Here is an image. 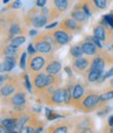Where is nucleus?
I'll return each mask as SVG.
<instances>
[{
    "mask_svg": "<svg viewBox=\"0 0 113 133\" xmlns=\"http://www.w3.org/2000/svg\"><path fill=\"white\" fill-rule=\"evenodd\" d=\"M31 81H32V87L34 92L37 94H44L46 89L52 85V84H59L61 85V78L58 75H49L46 71L45 72H37L31 75Z\"/></svg>",
    "mask_w": 113,
    "mask_h": 133,
    "instance_id": "f257e3e1",
    "label": "nucleus"
},
{
    "mask_svg": "<svg viewBox=\"0 0 113 133\" xmlns=\"http://www.w3.org/2000/svg\"><path fill=\"white\" fill-rule=\"evenodd\" d=\"M101 99H99V94L90 91L88 93H85L84 97L81 99V102L77 105V108L83 112H90L101 106Z\"/></svg>",
    "mask_w": 113,
    "mask_h": 133,
    "instance_id": "f03ea898",
    "label": "nucleus"
},
{
    "mask_svg": "<svg viewBox=\"0 0 113 133\" xmlns=\"http://www.w3.org/2000/svg\"><path fill=\"white\" fill-rule=\"evenodd\" d=\"M48 22V17L42 13V8L32 9L28 12L25 17V23L28 26H34L35 28L43 27Z\"/></svg>",
    "mask_w": 113,
    "mask_h": 133,
    "instance_id": "7ed1b4c3",
    "label": "nucleus"
},
{
    "mask_svg": "<svg viewBox=\"0 0 113 133\" xmlns=\"http://www.w3.org/2000/svg\"><path fill=\"white\" fill-rule=\"evenodd\" d=\"M42 55H39V54L29 55V58L27 60L26 68H27V70L30 75L40 72L44 68V66L46 65V63H47L46 58L43 57Z\"/></svg>",
    "mask_w": 113,
    "mask_h": 133,
    "instance_id": "20e7f679",
    "label": "nucleus"
},
{
    "mask_svg": "<svg viewBox=\"0 0 113 133\" xmlns=\"http://www.w3.org/2000/svg\"><path fill=\"white\" fill-rule=\"evenodd\" d=\"M93 35L99 39L102 42H106L108 43L111 40V37L113 36V32H112V27L109 25H106L104 23L97 24L94 26L93 28Z\"/></svg>",
    "mask_w": 113,
    "mask_h": 133,
    "instance_id": "39448f33",
    "label": "nucleus"
},
{
    "mask_svg": "<svg viewBox=\"0 0 113 133\" xmlns=\"http://www.w3.org/2000/svg\"><path fill=\"white\" fill-rule=\"evenodd\" d=\"M45 102H46L47 105H51V106H63V105H65L64 88L59 87L54 92L45 95Z\"/></svg>",
    "mask_w": 113,
    "mask_h": 133,
    "instance_id": "423d86ee",
    "label": "nucleus"
},
{
    "mask_svg": "<svg viewBox=\"0 0 113 133\" xmlns=\"http://www.w3.org/2000/svg\"><path fill=\"white\" fill-rule=\"evenodd\" d=\"M51 35L54 36L55 40L57 41V43L60 45V46H63V45H66L72 38L71 36V32H69L68 30L62 28V27H58L57 29L52 30L51 31Z\"/></svg>",
    "mask_w": 113,
    "mask_h": 133,
    "instance_id": "0eeeda50",
    "label": "nucleus"
},
{
    "mask_svg": "<svg viewBox=\"0 0 113 133\" xmlns=\"http://www.w3.org/2000/svg\"><path fill=\"white\" fill-rule=\"evenodd\" d=\"M94 124L90 117H79L75 124V131L77 132H91L93 131Z\"/></svg>",
    "mask_w": 113,
    "mask_h": 133,
    "instance_id": "6e6552de",
    "label": "nucleus"
},
{
    "mask_svg": "<svg viewBox=\"0 0 113 133\" xmlns=\"http://www.w3.org/2000/svg\"><path fill=\"white\" fill-rule=\"evenodd\" d=\"M60 27L68 30L69 32L73 34V32H79L82 30V23L78 22L73 18H66L60 23Z\"/></svg>",
    "mask_w": 113,
    "mask_h": 133,
    "instance_id": "1a4fd4ad",
    "label": "nucleus"
},
{
    "mask_svg": "<svg viewBox=\"0 0 113 133\" xmlns=\"http://www.w3.org/2000/svg\"><path fill=\"white\" fill-rule=\"evenodd\" d=\"M90 64H91V60L89 58L80 57V58H77L75 60H73L71 67L77 72H82V71H85L88 67H90Z\"/></svg>",
    "mask_w": 113,
    "mask_h": 133,
    "instance_id": "9d476101",
    "label": "nucleus"
},
{
    "mask_svg": "<svg viewBox=\"0 0 113 133\" xmlns=\"http://www.w3.org/2000/svg\"><path fill=\"white\" fill-rule=\"evenodd\" d=\"M85 95V88L84 85L81 83H75L73 84V88H72V104L77 107V105L81 102V99L84 97Z\"/></svg>",
    "mask_w": 113,
    "mask_h": 133,
    "instance_id": "9b49d317",
    "label": "nucleus"
},
{
    "mask_svg": "<svg viewBox=\"0 0 113 133\" xmlns=\"http://www.w3.org/2000/svg\"><path fill=\"white\" fill-rule=\"evenodd\" d=\"M10 103L15 108H21L26 104V94L24 91H17L13 96L10 97Z\"/></svg>",
    "mask_w": 113,
    "mask_h": 133,
    "instance_id": "f8f14e48",
    "label": "nucleus"
},
{
    "mask_svg": "<svg viewBox=\"0 0 113 133\" xmlns=\"http://www.w3.org/2000/svg\"><path fill=\"white\" fill-rule=\"evenodd\" d=\"M62 69V64L57 59H49L47 60V64L45 65V71L49 75H59V72Z\"/></svg>",
    "mask_w": 113,
    "mask_h": 133,
    "instance_id": "ddd939ff",
    "label": "nucleus"
},
{
    "mask_svg": "<svg viewBox=\"0 0 113 133\" xmlns=\"http://www.w3.org/2000/svg\"><path fill=\"white\" fill-rule=\"evenodd\" d=\"M70 17L73 18L74 20H77L78 22L82 23V24L86 23L87 22V18H88V16L86 15V13L84 12V10L82 9V6L79 3L75 5L73 8V10L70 12Z\"/></svg>",
    "mask_w": 113,
    "mask_h": 133,
    "instance_id": "4468645a",
    "label": "nucleus"
},
{
    "mask_svg": "<svg viewBox=\"0 0 113 133\" xmlns=\"http://www.w3.org/2000/svg\"><path fill=\"white\" fill-rule=\"evenodd\" d=\"M17 63V56H4L3 61L1 62V71L9 72L12 71Z\"/></svg>",
    "mask_w": 113,
    "mask_h": 133,
    "instance_id": "2eb2a0df",
    "label": "nucleus"
},
{
    "mask_svg": "<svg viewBox=\"0 0 113 133\" xmlns=\"http://www.w3.org/2000/svg\"><path fill=\"white\" fill-rule=\"evenodd\" d=\"M17 117H5L1 119V130L5 129V132H15L17 130Z\"/></svg>",
    "mask_w": 113,
    "mask_h": 133,
    "instance_id": "dca6fc26",
    "label": "nucleus"
},
{
    "mask_svg": "<svg viewBox=\"0 0 113 133\" xmlns=\"http://www.w3.org/2000/svg\"><path fill=\"white\" fill-rule=\"evenodd\" d=\"M17 87H16V84L14 83L13 80H10L8 81L5 84H2L1 85V97L2 98H9L13 95V93L16 91Z\"/></svg>",
    "mask_w": 113,
    "mask_h": 133,
    "instance_id": "f3484780",
    "label": "nucleus"
},
{
    "mask_svg": "<svg viewBox=\"0 0 113 133\" xmlns=\"http://www.w3.org/2000/svg\"><path fill=\"white\" fill-rule=\"evenodd\" d=\"M82 48H83V51H84V55L88 56V57H91V56H95L97 54V48H96V45L90 41V40H86L84 42H82Z\"/></svg>",
    "mask_w": 113,
    "mask_h": 133,
    "instance_id": "a211bd4d",
    "label": "nucleus"
},
{
    "mask_svg": "<svg viewBox=\"0 0 113 133\" xmlns=\"http://www.w3.org/2000/svg\"><path fill=\"white\" fill-rule=\"evenodd\" d=\"M105 61L102 57H95L92 61H91V64H90V67L89 69L90 70H95V71H98L101 74L104 72V69H105Z\"/></svg>",
    "mask_w": 113,
    "mask_h": 133,
    "instance_id": "6ab92c4d",
    "label": "nucleus"
},
{
    "mask_svg": "<svg viewBox=\"0 0 113 133\" xmlns=\"http://www.w3.org/2000/svg\"><path fill=\"white\" fill-rule=\"evenodd\" d=\"M72 83H67L64 86V98H65V105L70 106L72 103Z\"/></svg>",
    "mask_w": 113,
    "mask_h": 133,
    "instance_id": "aec40b11",
    "label": "nucleus"
},
{
    "mask_svg": "<svg viewBox=\"0 0 113 133\" xmlns=\"http://www.w3.org/2000/svg\"><path fill=\"white\" fill-rule=\"evenodd\" d=\"M8 32H9V39H12V38H14V36L20 35L21 32H22V29H21V25H20L18 22H15V21H13V22L10 24V26H9Z\"/></svg>",
    "mask_w": 113,
    "mask_h": 133,
    "instance_id": "412c9836",
    "label": "nucleus"
},
{
    "mask_svg": "<svg viewBox=\"0 0 113 133\" xmlns=\"http://www.w3.org/2000/svg\"><path fill=\"white\" fill-rule=\"evenodd\" d=\"M20 51V47L19 46H15L13 44H8L5 45V47L2 48V54L4 56H17Z\"/></svg>",
    "mask_w": 113,
    "mask_h": 133,
    "instance_id": "4be33fe9",
    "label": "nucleus"
},
{
    "mask_svg": "<svg viewBox=\"0 0 113 133\" xmlns=\"http://www.w3.org/2000/svg\"><path fill=\"white\" fill-rule=\"evenodd\" d=\"M52 5L60 13H63V12H65L68 9L69 2H68V0H54V1H52Z\"/></svg>",
    "mask_w": 113,
    "mask_h": 133,
    "instance_id": "5701e85b",
    "label": "nucleus"
},
{
    "mask_svg": "<svg viewBox=\"0 0 113 133\" xmlns=\"http://www.w3.org/2000/svg\"><path fill=\"white\" fill-rule=\"evenodd\" d=\"M102 76H103V74H101V72H98V71H95V70H88V72H87V81L89 82V83H95V82H97L101 78H102Z\"/></svg>",
    "mask_w": 113,
    "mask_h": 133,
    "instance_id": "b1692460",
    "label": "nucleus"
},
{
    "mask_svg": "<svg viewBox=\"0 0 113 133\" xmlns=\"http://www.w3.org/2000/svg\"><path fill=\"white\" fill-rule=\"evenodd\" d=\"M70 56L74 59H77V58H80L83 56L84 51H83V48H82V45H73L70 47Z\"/></svg>",
    "mask_w": 113,
    "mask_h": 133,
    "instance_id": "393cba45",
    "label": "nucleus"
},
{
    "mask_svg": "<svg viewBox=\"0 0 113 133\" xmlns=\"http://www.w3.org/2000/svg\"><path fill=\"white\" fill-rule=\"evenodd\" d=\"M68 126L65 124H57L50 127V129L48 130V132H57V133H64V132H68Z\"/></svg>",
    "mask_w": 113,
    "mask_h": 133,
    "instance_id": "a878e982",
    "label": "nucleus"
},
{
    "mask_svg": "<svg viewBox=\"0 0 113 133\" xmlns=\"http://www.w3.org/2000/svg\"><path fill=\"white\" fill-rule=\"evenodd\" d=\"M113 98V89H110L102 94H99V99H101V103H106L109 99H112Z\"/></svg>",
    "mask_w": 113,
    "mask_h": 133,
    "instance_id": "bb28decb",
    "label": "nucleus"
},
{
    "mask_svg": "<svg viewBox=\"0 0 113 133\" xmlns=\"http://www.w3.org/2000/svg\"><path fill=\"white\" fill-rule=\"evenodd\" d=\"M25 40H26L25 36H22V35H21V36H17V37H14V38L11 39V44L20 47V46L25 42Z\"/></svg>",
    "mask_w": 113,
    "mask_h": 133,
    "instance_id": "cd10ccee",
    "label": "nucleus"
},
{
    "mask_svg": "<svg viewBox=\"0 0 113 133\" xmlns=\"http://www.w3.org/2000/svg\"><path fill=\"white\" fill-rule=\"evenodd\" d=\"M92 1L95 8L98 10H104L108 5V0H92Z\"/></svg>",
    "mask_w": 113,
    "mask_h": 133,
    "instance_id": "c85d7f7f",
    "label": "nucleus"
},
{
    "mask_svg": "<svg viewBox=\"0 0 113 133\" xmlns=\"http://www.w3.org/2000/svg\"><path fill=\"white\" fill-rule=\"evenodd\" d=\"M46 117H47L48 121H52V119L61 118V117H63V115H60V114L56 113V112L52 111V110H48V109H46Z\"/></svg>",
    "mask_w": 113,
    "mask_h": 133,
    "instance_id": "c756f323",
    "label": "nucleus"
},
{
    "mask_svg": "<svg viewBox=\"0 0 113 133\" xmlns=\"http://www.w3.org/2000/svg\"><path fill=\"white\" fill-rule=\"evenodd\" d=\"M102 23L106 24V25H109L113 28V14H108V15H105L103 17V21Z\"/></svg>",
    "mask_w": 113,
    "mask_h": 133,
    "instance_id": "7c9ffc66",
    "label": "nucleus"
},
{
    "mask_svg": "<svg viewBox=\"0 0 113 133\" xmlns=\"http://www.w3.org/2000/svg\"><path fill=\"white\" fill-rule=\"evenodd\" d=\"M26 65H27V59H26V52L22 51L21 56H20V61H19V66L22 70H24L26 68Z\"/></svg>",
    "mask_w": 113,
    "mask_h": 133,
    "instance_id": "2f4dec72",
    "label": "nucleus"
},
{
    "mask_svg": "<svg viewBox=\"0 0 113 133\" xmlns=\"http://www.w3.org/2000/svg\"><path fill=\"white\" fill-rule=\"evenodd\" d=\"M23 83H24L26 89H27L28 91H31V89H32V84L30 83V80H29V77H28L27 74H24V75H23Z\"/></svg>",
    "mask_w": 113,
    "mask_h": 133,
    "instance_id": "473e14b6",
    "label": "nucleus"
},
{
    "mask_svg": "<svg viewBox=\"0 0 113 133\" xmlns=\"http://www.w3.org/2000/svg\"><path fill=\"white\" fill-rule=\"evenodd\" d=\"M27 52H28V55H35V54H37V49H36V47H35V45H34L32 42L29 43V45L27 46Z\"/></svg>",
    "mask_w": 113,
    "mask_h": 133,
    "instance_id": "72a5a7b5",
    "label": "nucleus"
},
{
    "mask_svg": "<svg viewBox=\"0 0 113 133\" xmlns=\"http://www.w3.org/2000/svg\"><path fill=\"white\" fill-rule=\"evenodd\" d=\"M47 2V0H36V6L37 8H44Z\"/></svg>",
    "mask_w": 113,
    "mask_h": 133,
    "instance_id": "f704fd0d",
    "label": "nucleus"
},
{
    "mask_svg": "<svg viewBox=\"0 0 113 133\" xmlns=\"http://www.w3.org/2000/svg\"><path fill=\"white\" fill-rule=\"evenodd\" d=\"M112 77H113V66H112V67H110V69L104 75L105 80H106V79H109V78H112Z\"/></svg>",
    "mask_w": 113,
    "mask_h": 133,
    "instance_id": "c9c22d12",
    "label": "nucleus"
},
{
    "mask_svg": "<svg viewBox=\"0 0 113 133\" xmlns=\"http://www.w3.org/2000/svg\"><path fill=\"white\" fill-rule=\"evenodd\" d=\"M21 0H15V1H14V3L12 4V8L13 9H19L20 6H21Z\"/></svg>",
    "mask_w": 113,
    "mask_h": 133,
    "instance_id": "e433bc0d",
    "label": "nucleus"
},
{
    "mask_svg": "<svg viewBox=\"0 0 113 133\" xmlns=\"http://www.w3.org/2000/svg\"><path fill=\"white\" fill-rule=\"evenodd\" d=\"M58 25V22H52L51 24H48V25H45V28L46 29H52L54 27H56Z\"/></svg>",
    "mask_w": 113,
    "mask_h": 133,
    "instance_id": "4c0bfd02",
    "label": "nucleus"
},
{
    "mask_svg": "<svg viewBox=\"0 0 113 133\" xmlns=\"http://www.w3.org/2000/svg\"><path fill=\"white\" fill-rule=\"evenodd\" d=\"M28 35L31 36V37H36L38 35V31H37V29H30L28 31Z\"/></svg>",
    "mask_w": 113,
    "mask_h": 133,
    "instance_id": "58836bf2",
    "label": "nucleus"
},
{
    "mask_svg": "<svg viewBox=\"0 0 113 133\" xmlns=\"http://www.w3.org/2000/svg\"><path fill=\"white\" fill-rule=\"evenodd\" d=\"M108 126L109 127H113V115H111L108 119Z\"/></svg>",
    "mask_w": 113,
    "mask_h": 133,
    "instance_id": "ea45409f",
    "label": "nucleus"
},
{
    "mask_svg": "<svg viewBox=\"0 0 113 133\" xmlns=\"http://www.w3.org/2000/svg\"><path fill=\"white\" fill-rule=\"evenodd\" d=\"M108 85H109V88H110V89H113V77H112V78L109 80Z\"/></svg>",
    "mask_w": 113,
    "mask_h": 133,
    "instance_id": "a19ab883",
    "label": "nucleus"
},
{
    "mask_svg": "<svg viewBox=\"0 0 113 133\" xmlns=\"http://www.w3.org/2000/svg\"><path fill=\"white\" fill-rule=\"evenodd\" d=\"M9 1H10V0H3V3L6 4V3H9Z\"/></svg>",
    "mask_w": 113,
    "mask_h": 133,
    "instance_id": "79ce46f5",
    "label": "nucleus"
},
{
    "mask_svg": "<svg viewBox=\"0 0 113 133\" xmlns=\"http://www.w3.org/2000/svg\"><path fill=\"white\" fill-rule=\"evenodd\" d=\"M109 132H111V133H113V127H111V129L109 130Z\"/></svg>",
    "mask_w": 113,
    "mask_h": 133,
    "instance_id": "37998d69",
    "label": "nucleus"
}]
</instances>
